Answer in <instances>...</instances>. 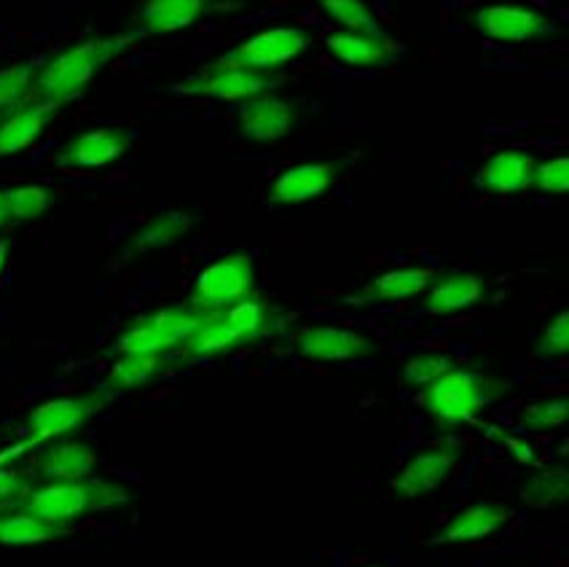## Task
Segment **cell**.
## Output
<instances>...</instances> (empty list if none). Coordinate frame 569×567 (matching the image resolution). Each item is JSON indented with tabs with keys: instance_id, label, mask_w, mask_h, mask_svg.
Returning a JSON list of instances; mask_svg holds the SVG:
<instances>
[{
	"instance_id": "6da1fadb",
	"label": "cell",
	"mask_w": 569,
	"mask_h": 567,
	"mask_svg": "<svg viewBox=\"0 0 569 567\" xmlns=\"http://www.w3.org/2000/svg\"><path fill=\"white\" fill-rule=\"evenodd\" d=\"M132 41L134 38L129 36L87 38V41L62 49L60 54L51 57L47 66L36 70V76H32V94L38 100L57 102V106L73 100L113 57H119L127 47H132Z\"/></svg>"
},
{
	"instance_id": "7a4b0ae2",
	"label": "cell",
	"mask_w": 569,
	"mask_h": 567,
	"mask_svg": "<svg viewBox=\"0 0 569 567\" xmlns=\"http://www.w3.org/2000/svg\"><path fill=\"white\" fill-rule=\"evenodd\" d=\"M269 331V309L258 294L244 296L223 309L202 312L197 328L183 341L189 356H223L250 345Z\"/></svg>"
},
{
	"instance_id": "3957f363",
	"label": "cell",
	"mask_w": 569,
	"mask_h": 567,
	"mask_svg": "<svg viewBox=\"0 0 569 567\" xmlns=\"http://www.w3.org/2000/svg\"><path fill=\"white\" fill-rule=\"evenodd\" d=\"M129 495L121 487L108 481L79 479V481H47L38 489H30L24 498V511L32 517L49 521V525H68V521L83 519L94 511L121 506Z\"/></svg>"
},
{
	"instance_id": "277c9868",
	"label": "cell",
	"mask_w": 569,
	"mask_h": 567,
	"mask_svg": "<svg viewBox=\"0 0 569 567\" xmlns=\"http://www.w3.org/2000/svg\"><path fill=\"white\" fill-rule=\"evenodd\" d=\"M502 392V385L473 369H449L427 385L422 406L438 425H462L476 420Z\"/></svg>"
},
{
	"instance_id": "5b68a950",
	"label": "cell",
	"mask_w": 569,
	"mask_h": 567,
	"mask_svg": "<svg viewBox=\"0 0 569 567\" xmlns=\"http://www.w3.org/2000/svg\"><path fill=\"white\" fill-rule=\"evenodd\" d=\"M202 320V312L191 307H164L142 315L116 341V356H164L172 347L183 345L189 334Z\"/></svg>"
},
{
	"instance_id": "8992f818",
	"label": "cell",
	"mask_w": 569,
	"mask_h": 567,
	"mask_svg": "<svg viewBox=\"0 0 569 567\" xmlns=\"http://www.w3.org/2000/svg\"><path fill=\"white\" fill-rule=\"evenodd\" d=\"M256 294V261L248 253H229L212 261L197 275L191 286V309L212 312L223 309L244 296Z\"/></svg>"
},
{
	"instance_id": "52a82bcc",
	"label": "cell",
	"mask_w": 569,
	"mask_h": 567,
	"mask_svg": "<svg viewBox=\"0 0 569 567\" xmlns=\"http://www.w3.org/2000/svg\"><path fill=\"white\" fill-rule=\"evenodd\" d=\"M282 79L271 73H261V70H248L242 66H234L231 60H218L212 66L199 68L183 89L189 94H199V98H212L223 102H250L269 94L277 89Z\"/></svg>"
},
{
	"instance_id": "ba28073f",
	"label": "cell",
	"mask_w": 569,
	"mask_h": 567,
	"mask_svg": "<svg viewBox=\"0 0 569 567\" xmlns=\"http://www.w3.org/2000/svg\"><path fill=\"white\" fill-rule=\"evenodd\" d=\"M108 396L102 392H79V396L54 398V401L36 406L24 425V447H36V444L73 434L83 422L92 420L97 411H102Z\"/></svg>"
},
{
	"instance_id": "9c48e42d",
	"label": "cell",
	"mask_w": 569,
	"mask_h": 567,
	"mask_svg": "<svg viewBox=\"0 0 569 567\" xmlns=\"http://www.w3.org/2000/svg\"><path fill=\"white\" fill-rule=\"evenodd\" d=\"M476 28L491 41L529 43L556 33V22L527 3H491L476 14Z\"/></svg>"
},
{
	"instance_id": "30bf717a",
	"label": "cell",
	"mask_w": 569,
	"mask_h": 567,
	"mask_svg": "<svg viewBox=\"0 0 569 567\" xmlns=\"http://www.w3.org/2000/svg\"><path fill=\"white\" fill-rule=\"evenodd\" d=\"M309 43H312V38L303 33L301 28H296V24H274V28L261 30V33L239 43L226 60L248 70L271 73V70L284 66V62L296 60Z\"/></svg>"
},
{
	"instance_id": "8fae6325",
	"label": "cell",
	"mask_w": 569,
	"mask_h": 567,
	"mask_svg": "<svg viewBox=\"0 0 569 567\" xmlns=\"http://www.w3.org/2000/svg\"><path fill=\"white\" fill-rule=\"evenodd\" d=\"M296 350L309 360L345 364L379 356V345L366 334L347 326H309L296 334Z\"/></svg>"
},
{
	"instance_id": "7c38bea8",
	"label": "cell",
	"mask_w": 569,
	"mask_h": 567,
	"mask_svg": "<svg viewBox=\"0 0 569 567\" xmlns=\"http://www.w3.org/2000/svg\"><path fill=\"white\" fill-rule=\"evenodd\" d=\"M129 143H132V135L124 127H94L68 140L57 159H60V167H68V170H100L124 159Z\"/></svg>"
},
{
	"instance_id": "4fadbf2b",
	"label": "cell",
	"mask_w": 569,
	"mask_h": 567,
	"mask_svg": "<svg viewBox=\"0 0 569 567\" xmlns=\"http://www.w3.org/2000/svg\"><path fill=\"white\" fill-rule=\"evenodd\" d=\"M296 106H290L288 100L280 98H263L244 102L242 108L237 111V132L239 138L248 140V143L256 146H269V143H280L290 135V130L296 127Z\"/></svg>"
},
{
	"instance_id": "5bb4252c",
	"label": "cell",
	"mask_w": 569,
	"mask_h": 567,
	"mask_svg": "<svg viewBox=\"0 0 569 567\" xmlns=\"http://www.w3.org/2000/svg\"><path fill=\"white\" fill-rule=\"evenodd\" d=\"M535 167H538V159L529 151L502 148V151L491 153L487 162L478 167L476 186L497 197L523 195V191L532 189Z\"/></svg>"
},
{
	"instance_id": "9a60e30c",
	"label": "cell",
	"mask_w": 569,
	"mask_h": 567,
	"mask_svg": "<svg viewBox=\"0 0 569 567\" xmlns=\"http://www.w3.org/2000/svg\"><path fill=\"white\" fill-rule=\"evenodd\" d=\"M457 462L455 449L446 447H432L422 449V452L411 455L406 460V466L400 468V474L392 481V489L400 495V498H419V495L432 493L446 481V476L451 474Z\"/></svg>"
},
{
	"instance_id": "2e32d148",
	"label": "cell",
	"mask_w": 569,
	"mask_h": 567,
	"mask_svg": "<svg viewBox=\"0 0 569 567\" xmlns=\"http://www.w3.org/2000/svg\"><path fill=\"white\" fill-rule=\"evenodd\" d=\"M57 111H60L57 102L32 98L24 106H19L17 111L3 116V121H0V159L14 157V153L36 143L54 121Z\"/></svg>"
},
{
	"instance_id": "e0dca14e",
	"label": "cell",
	"mask_w": 569,
	"mask_h": 567,
	"mask_svg": "<svg viewBox=\"0 0 569 567\" xmlns=\"http://www.w3.org/2000/svg\"><path fill=\"white\" fill-rule=\"evenodd\" d=\"M328 54L336 62L347 68H385L387 62L396 60L400 54V47L390 41L385 33H349V30H339L326 38Z\"/></svg>"
},
{
	"instance_id": "ac0fdd59",
	"label": "cell",
	"mask_w": 569,
	"mask_h": 567,
	"mask_svg": "<svg viewBox=\"0 0 569 567\" xmlns=\"http://www.w3.org/2000/svg\"><path fill=\"white\" fill-rule=\"evenodd\" d=\"M339 178V167L326 162L296 165L280 172L269 189V199L274 205H303L309 199L326 195Z\"/></svg>"
},
{
	"instance_id": "d6986e66",
	"label": "cell",
	"mask_w": 569,
	"mask_h": 567,
	"mask_svg": "<svg viewBox=\"0 0 569 567\" xmlns=\"http://www.w3.org/2000/svg\"><path fill=\"white\" fill-rule=\"evenodd\" d=\"M483 299V282L476 272H436L425 291V307L430 315H455Z\"/></svg>"
},
{
	"instance_id": "ffe728a7",
	"label": "cell",
	"mask_w": 569,
	"mask_h": 567,
	"mask_svg": "<svg viewBox=\"0 0 569 567\" xmlns=\"http://www.w3.org/2000/svg\"><path fill=\"white\" fill-rule=\"evenodd\" d=\"M510 519H513V511H510L508 506H502V503H476V506L459 508L455 517L446 521L441 540H446V544H470V540H481Z\"/></svg>"
},
{
	"instance_id": "44dd1931",
	"label": "cell",
	"mask_w": 569,
	"mask_h": 567,
	"mask_svg": "<svg viewBox=\"0 0 569 567\" xmlns=\"http://www.w3.org/2000/svg\"><path fill=\"white\" fill-rule=\"evenodd\" d=\"M36 468L47 481L92 479L97 455L81 441H60L36 457Z\"/></svg>"
},
{
	"instance_id": "7402d4cb",
	"label": "cell",
	"mask_w": 569,
	"mask_h": 567,
	"mask_svg": "<svg viewBox=\"0 0 569 567\" xmlns=\"http://www.w3.org/2000/svg\"><path fill=\"white\" fill-rule=\"evenodd\" d=\"M207 0H140L142 33H180L204 14Z\"/></svg>"
},
{
	"instance_id": "603a6c76",
	"label": "cell",
	"mask_w": 569,
	"mask_h": 567,
	"mask_svg": "<svg viewBox=\"0 0 569 567\" xmlns=\"http://www.w3.org/2000/svg\"><path fill=\"white\" fill-rule=\"evenodd\" d=\"M191 229V216L180 210H167L159 216L148 218L140 229H134V235L127 240L129 256L138 253H151V250L170 248Z\"/></svg>"
},
{
	"instance_id": "cb8c5ba5",
	"label": "cell",
	"mask_w": 569,
	"mask_h": 567,
	"mask_svg": "<svg viewBox=\"0 0 569 567\" xmlns=\"http://www.w3.org/2000/svg\"><path fill=\"white\" fill-rule=\"evenodd\" d=\"M436 269L432 267H411V269H392V272L377 277L363 288V301H403L411 296L427 291Z\"/></svg>"
},
{
	"instance_id": "d4e9b609",
	"label": "cell",
	"mask_w": 569,
	"mask_h": 567,
	"mask_svg": "<svg viewBox=\"0 0 569 567\" xmlns=\"http://www.w3.org/2000/svg\"><path fill=\"white\" fill-rule=\"evenodd\" d=\"M64 530L60 525L32 517L24 508H6L0 511V544L3 546H38L60 538Z\"/></svg>"
},
{
	"instance_id": "484cf974",
	"label": "cell",
	"mask_w": 569,
	"mask_h": 567,
	"mask_svg": "<svg viewBox=\"0 0 569 567\" xmlns=\"http://www.w3.org/2000/svg\"><path fill=\"white\" fill-rule=\"evenodd\" d=\"M51 208V195L43 186H14L0 189V229L17 227L22 221H36Z\"/></svg>"
},
{
	"instance_id": "4316f807",
	"label": "cell",
	"mask_w": 569,
	"mask_h": 567,
	"mask_svg": "<svg viewBox=\"0 0 569 567\" xmlns=\"http://www.w3.org/2000/svg\"><path fill=\"white\" fill-rule=\"evenodd\" d=\"M161 371H164V356H140V352H134V356H119L111 371H108L106 382L111 390L127 392L146 388Z\"/></svg>"
},
{
	"instance_id": "83f0119b",
	"label": "cell",
	"mask_w": 569,
	"mask_h": 567,
	"mask_svg": "<svg viewBox=\"0 0 569 567\" xmlns=\"http://www.w3.org/2000/svg\"><path fill=\"white\" fill-rule=\"evenodd\" d=\"M317 6L333 24L349 33H381L379 19L368 9L366 0H317Z\"/></svg>"
},
{
	"instance_id": "f1b7e54d",
	"label": "cell",
	"mask_w": 569,
	"mask_h": 567,
	"mask_svg": "<svg viewBox=\"0 0 569 567\" xmlns=\"http://www.w3.org/2000/svg\"><path fill=\"white\" fill-rule=\"evenodd\" d=\"M36 70V62H14V66L0 68V116H9L19 106L36 98L32 94Z\"/></svg>"
},
{
	"instance_id": "f546056e",
	"label": "cell",
	"mask_w": 569,
	"mask_h": 567,
	"mask_svg": "<svg viewBox=\"0 0 569 567\" xmlns=\"http://www.w3.org/2000/svg\"><path fill=\"white\" fill-rule=\"evenodd\" d=\"M521 498L529 508L548 511V508H559L567 498V470L565 468H548L527 481L521 489Z\"/></svg>"
},
{
	"instance_id": "4dcf8cb0",
	"label": "cell",
	"mask_w": 569,
	"mask_h": 567,
	"mask_svg": "<svg viewBox=\"0 0 569 567\" xmlns=\"http://www.w3.org/2000/svg\"><path fill=\"white\" fill-rule=\"evenodd\" d=\"M567 420V398H546L521 411V425L535 434H546V430L559 428Z\"/></svg>"
},
{
	"instance_id": "1f68e13d",
	"label": "cell",
	"mask_w": 569,
	"mask_h": 567,
	"mask_svg": "<svg viewBox=\"0 0 569 567\" xmlns=\"http://www.w3.org/2000/svg\"><path fill=\"white\" fill-rule=\"evenodd\" d=\"M449 369H451L449 358L436 356V352H419V356H413L409 364H406L403 377L406 382L413 385V388H427V385L436 382V379Z\"/></svg>"
},
{
	"instance_id": "d6a6232c",
	"label": "cell",
	"mask_w": 569,
	"mask_h": 567,
	"mask_svg": "<svg viewBox=\"0 0 569 567\" xmlns=\"http://www.w3.org/2000/svg\"><path fill=\"white\" fill-rule=\"evenodd\" d=\"M532 189H538L540 195H567L569 191V159L567 157H553L548 162L535 167Z\"/></svg>"
},
{
	"instance_id": "836d02e7",
	"label": "cell",
	"mask_w": 569,
	"mask_h": 567,
	"mask_svg": "<svg viewBox=\"0 0 569 567\" xmlns=\"http://www.w3.org/2000/svg\"><path fill=\"white\" fill-rule=\"evenodd\" d=\"M567 350H569V315L559 312L551 324H548L546 331L540 334L538 352L540 356L561 358V356H567Z\"/></svg>"
},
{
	"instance_id": "e575fe53",
	"label": "cell",
	"mask_w": 569,
	"mask_h": 567,
	"mask_svg": "<svg viewBox=\"0 0 569 567\" xmlns=\"http://www.w3.org/2000/svg\"><path fill=\"white\" fill-rule=\"evenodd\" d=\"M30 495V481L14 468H6L0 460V508H11V503L24 500Z\"/></svg>"
},
{
	"instance_id": "d590c367",
	"label": "cell",
	"mask_w": 569,
	"mask_h": 567,
	"mask_svg": "<svg viewBox=\"0 0 569 567\" xmlns=\"http://www.w3.org/2000/svg\"><path fill=\"white\" fill-rule=\"evenodd\" d=\"M6 263H9V242L0 240V275H3Z\"/></svg>"
},
{
	"instance_id": "8d00e7d4",
	"label": "cell",
	"mask_w": 569,
	"mask_h": 567,
	"mask_svg": "<svg viewBox=\"0 0 569 567\" xmlns=\"http://www.w3.org/2000/svg\"><path fill=\"white\" fill-rule=\"evenodd\" d=\"M368 567H385V565H368Z\"/></svg>"
},
{
	"instance_id": "74e56055",
	"label": "cell",
	"mask_w": 569,
	"mask_h": 567,
	"mask_svg": "<svg viewBox=\"0 0 569 567\" xmlns=\"http://www.w3.org/2000/svg\"><path fill=\"white\" fill-rule=\"evenodd\" d=\"M0 511H6V508H0Z\"/></svg>"
}]
</instances>
